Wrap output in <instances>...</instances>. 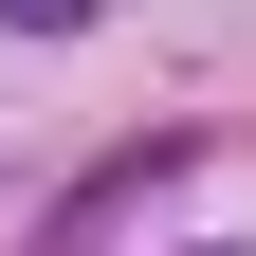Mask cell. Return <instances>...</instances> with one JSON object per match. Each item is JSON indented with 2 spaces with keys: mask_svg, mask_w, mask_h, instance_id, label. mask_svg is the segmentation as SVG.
I'll return each mask as SVG.
<instances>
[{
  "mask_svg": "<svg viewBox=\"0 0 256 256\" xmlns=\"http://www.w3.org/2000/svg\"><path fill=\"white\" fill-rule=\"evenodd\" d=\"M146 183H165V146H128V165H110V183H92V202H74V220H37V256H92V238H110V220H128V202H146Z\"/></svg>",
  "mask_w": 256,
  "mask_h": 256,
  "instance_id": "cell-1",
  "label": "cell"
},
{
  "mask_svg": "<svg viewBox=\"0 0 256 256\" xmlns=\"http://www.w3.org/2000/svg\"><path fill=\"white\" fill-rule=\"evenodd\" d=\"M0 18H18V37H74V18H92V0H0Z\"/></svg>",
  "mask_w": 256,
  "mask_h": 256,
  "instance_id": "cell-2",
  "label": "cell"
}]
</instances>
